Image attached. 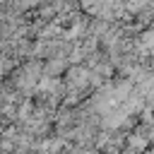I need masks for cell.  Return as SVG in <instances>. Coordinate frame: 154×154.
I'll list each match as a JSON object with an SVG mask.
<instances>
[{"instance_id": "6da1fadb", "label": "cell", "mask_w": 154, "mask_h": 154, "mask_svg": "<svg viewBox=\"0 0 154 154\" xmlns=\"http://www.w3.org/2000/svg\"><path fill=\"white\" fill-rule=\"evenodd\" d=\"M0 132H2V120H0Z\"/></svg>"}]
</instances>
